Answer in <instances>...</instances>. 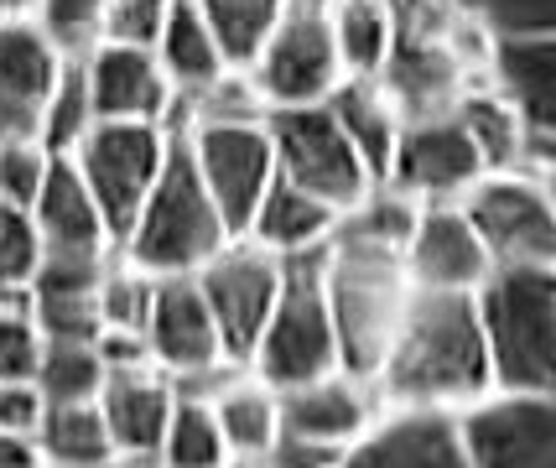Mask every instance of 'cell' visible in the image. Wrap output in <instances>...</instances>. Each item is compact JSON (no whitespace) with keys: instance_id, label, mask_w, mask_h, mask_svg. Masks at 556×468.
Wrapping results in <instances>:
<instances>
[{"instance_id":"3","label":"cell","mask_w":556,"mask_h":468,"mask_svg":"<svg viewBox=\"0 0 556 468\" xmlns=\"http://www.w3.org/2000/svg\"><path fill=\"white\" fill-rule=\"evenodd\" d=\"M406 266L401 250L369 245L354 235H333L328 255H323V307L339 339V370L375 380L380 359H386L395 322L406 313Z\"/></svg>"},{"instance_id":"7","label":"cell","mask_w":556,"mask_h":468,"mask_svg":"<svg viewBox=\"0 0 556 468\" xmlns=\"http://www.w3.org/2000/svg\"><path fill=\"white\" fill-rule=\"evenodd\" d=\"M266 136L276 156V177L296 182L302 193L323 198L328 208H354L375 177L364 167L354 141L343 136L328 104H296V110H266Z\"/></svg>"},{"instance_id":"43","label":"cell","mask_w":556,"mask_h":468,"mask_svg":"<svg viewBox=\"0 0 556 468\" xmlns=\"http://www.w3.org/2000/svg\"><path fill=\"white\" fill-rule=\"evenodd\" d=\"M37 0H0V22H31Z\"/></svg>"},{"instance_id":"2","label":"cell","mask_w":556,"mask_h":468,"mask_svg":"<svg viewBox=\"0 0 556 468\" xmlns=\"http://www.w3.org/2000/svg\"><path fill=\"white\" fill-rule=\"evenodd\" d=\"M473 318L494 391L556 395V266H489Z\"/></svg>"},{"instance_id":"28","label":"cell","mask_w":556,"mask_h":468,"mask_svg":"<svg viewBox=\"0 0 556 468\" xmlns=\"http://www.w3.org/2000/svg\"><path fill=\"white\" fill-rule=\"evenodd\" d=\"M328 26H333L343 78H380L390 48H395L390 0H339L328 11Z\"/></svg>"},{"instance_id":"36","label":"cell","mask_w":556,"mask_h":468,"mask_svg":"<svg viewBox=\"0 0 556 468\" xmlns=\"http://www.w3.org/2000/svg\"><path fill=\"white\" fill-rule=\"evenodd\" d=\"M37 266H42V235L31 214L16 203H0V292H26Z\"/></svg>"},{"instance_id":"1","label":"cell","mask_w":556,"mask_h":468,"mask_svg":"<svg viewBox=\"0 0 556 468\" xmlns=\"http://www.w3.org/2000/svg\"><path fill=\"white\" fill-rule=\"evenodd\" d=\"M369 385H380L390 406H447V412L494 391L484 333L473 318V292L412 287L395 339Z\"/></svg>"},{"instance_id":"17","label":"cell","mask_w":556,"mask_h":468,"mask_svg":"<svg viewBox=\"0 0 556 468\" xmlns=\"http://www.w3.org/2000/svg\"><path fill=\"white\" fill-rule=\"evenodd\" d=\"M479 74L520 115L535 147L556 151V31H546V37H484Z\"/></svg>"},{"instance_id":"35","label":"cell","mask_w":556,"mask_h":468,"mask_svg":"<svg viewBox=\"0 0 556 468\" xmlns=\"http://www.w3.org/2000/svg\"><path fill=\"white\" fill-rule=\"evenodd\" d=\"M104 5H110V0H37L31 22H37V31H42L63 58H84V52L99 42Z\"/></svg>"},{"instance_id":"25","label":"cell","mask_w":556,"mask_h":468,"mask_svg":"<svg viewBox=\"0 0 556 468\" xmlns=\"http://www.w3.org/2000/svg\"><path fill=\"white\" fill-rule=\"evenodd\" d=\"M328 110L343 125V136L354 141V151L364 156L369 177L386 182L390 151H395V136H401V110L390 104L380 78H343L333 89V99H328Z\"/></svg>"},{"instance_id":"22","label":"cell","mask_w":556,"mask_h":468,"mask_svg":"<svg viewBox=\"0 0 556 468\" xmlns=\"http://www.w3.org/2000/svg\"><path fill=\"white\" fill-rule=\"evenodd\" d=\"M26 214H31L37 235H42V250H94V255L115 250L110 229L99 219V203L89 198L84 177L73 173L68 156L48 162V177H42L37 198L26 203Z\"/></svg>"},{"instance_id":"44","label":"cell","mask_w":556,"mask_h":468,"mask_svg":"<svg viewBox=\"0 0 556 468\" xmlns=\"http://www.w3.org/2000/svg\"><path fill=\"white\" fill-rule=\"evenodd\" d=\"M104 468H162L156 458H115V464H104Z\"/></svg>"},{"instance_id":"41","label":"cell","mask_w":556,"mask_h":468,"mask_svg":"<svg viewBox=\"0 0 556 468\" xmlns=\"http://www.w3.org/2000/svg\"><path fill=\"white\" fill-rule=\"evenodd\" d=\"M42 395L31 380H0V432H37Z\"/></svg>"},{"instance_id":"27","label":"cell","mask_w":556,"mask_h":468,"mask_svg":"<svg viewBox=\"0 0 556 468\" xmlns=\"http://www.w3.org/2000/svg\"><path fill=\"white\" fill-rule=\"evenodd\" d=\"M208 412L218 421V438L229 447V458H244V464H261L281 432V417H276V391L255 375H235L224 391L208 401Z\"/></svg>"},{"instance_id":"8","label":"cell","mask_w":556,"mask_h":468,"mask_svg":"<svg viewBox=\"0 0 556 468\" xmlns=\"http://www.w3.org/2000/svg\"><path fill=\"white\" fill-rule=\"evenodd\" d=\"M458 208L473 224L489 266H556L552 177L484 173L458 198Z\"/></svg>"},{"instance_id":"23","label":"cell","mask_w":556,"mask_h":468,"mask_svg":"<svg viewBox=\"0 0 556 468\" xmlns=\"http://www.w3.org/2000/svg\"><path fill=\"white\" fill-rule=\"evenodd\" d=\"M339 208H328L323 198L302 193L287 177H270V188L261 193L255 214L244 224V240H255L261 250H270L276 261L281 255H302V250H323L339 235Z\"/></svg>"},{"instance_id":"30","label":"cell","mask_w":556,"mask_h":468,"mask_svg":"<svg viewBox=\"0 0 556 468\" xmlns=\"http://www.w3.org/2000/svg\"><path fill=\"white\" fill-rule=\"evenodd\" d=\"M31 385L42 395V406H78V401H99L104 385V359H99L94 339H42Z\"/></svg>"},{"instance_id":"42","label":"cell","mask_w":556,"mask_h":468,"mask_svg":"<svg viewBox=\"0 0 556 468\" xmlns=\"http://www.w3.org/2000/svg\"><path fill=\"white\" fill-rule=\"evenodd\" d=\"M0 468H42L31 432H0Z\"/></svg>"},{"instance_id":"37","label":"cell","mask_w":556,"mask_h":468,"mask_svg":"<svg viewBox=\"0 0 556 468\" xmlns=\"http://www.w3.org/2000/svg\"><path fill=\"white\" fill-rule=\"evenodd\" d=\"M42 354V333L26 313V292L11 302V292H0V380H31Z\"/></svg>"},{"instance_id":"19","label":"cell","mask_w":556,"mask_h":468,"mask_svg":"<svg viewBox=\"0 0 556 468\" xmlns=\"http://www.w3.org/2000/svg\"><path fill=\"white\" fill-rule=\"evenodd\" d=\"M63 52L37 22H0V141H37Z\"/></svg>"},{"instance_id":"39","label":"cell","mask_w":556,"mask_h":468,"mask_svg":"<svg viewBox=\"0 0 556 468\" xmlns=\"http://www.w3.org/2000/svg\"><path fill=\"white\" fill-rule=\"evenodd\" d=\"M167 5L172 0H110V5H104V26H99V42L151 48L162 22H167Z\"/></svg>"},{"instance_id":"15","label":"cell","mask_w":556,"mask_h":468,"mask_svg":"<svg viewBox=\"0 0 556 468\" xmlns=\"http://www.w3.org/2000/svg\"><path fill=\"white\" fill-rule=\"evenodd\" d=\"M339 468H468L458 412L447 406H390L343 447Z\"/></svg>"},{"instance_id":"6","label":"cell","mask_w":556,"mask_h":468,"mask_svg":"<svg viewBox=\"0 0 556 468\" xmlns=\"http://www.w3.org/2000/svg\"><path fill=\"white\" fill-rule=\"evenodd\" d=\"M172 151V136L162 125H130V121H94L84 130V141L68 151L73 173L84 177L89 198L99 203V219L110 229V240L121 245L125 229L136 224L151 182L162 173Z\"/></svg>"},{"instance_id":"12","label":"cell","mask_w":556,"mask_h":468,"mask_svg":"<svg viewBox=\"0 0 556 468\" xmlns=\"http://www.w3.org/2000/svg\"><path fill=\"white\" fill-rule=\"evenodd\" d=\"M188 162H193L198 182L208 188L214 208L224 214L229 235H244V224L255 214L261 193L276 177V156H270L266 121H229V125H193L182 136Z\"/></svg>"},{"instance_id":"31","label":"cell","mask_w":556,"mask_h":468,"mask_svg":"<svg viewBox=\"0 0 556 468\" xmlns=\"http://www.w3.org/2000/svg\"><path fill=\"white\" fill-rule=\"evenodd\" d=\"M156 464L162 468H229L235 464L224 438H218V421L208 412V401H188V395L172 401L167 432L156 443Z\"/></svg>"},{"instance_id":"18","label":"cell","mask_w":556,"mask_h":468,"mask_svg":"<svg viewBox=\"0 0 556 468\" xmlns=\"http://www.w3.org/2000/svg\"><path fill=\"white\" fill-rule=\"evenodd\" d=\"M401 266L412 287L427 292H473L489 271V255L473 235V224L463 219L458 203H421L412 235L401 245Z\"/></svg>"},{"instance_id":"16","label":"cell","mask_w":556,"mask_h":468,"mask_svg":"<svg viewBox=\"0 0 556 468\" xmlns=\"http://www.w3.org/2000/svg\"><path fill=\"white\" fill-rule=\"evenodd\" d=\"M146 349H151V365L167 380L229 365V354L218 344L214 313H208L193 276H156L151 313H146Z\"/></svg>"},{"instance_id":"11","label":"cell","mask_w":556,"mask_h":468,"mask_svg":"<svg viewBox=\"0 0 556 468\" xmlns=\"http://www.w3.org/2000/svg\"><path fill=\"white\" fill-rule=\"evenodd\" d=\"M193 281L208 302V313H214L218 344L229 354V365H244L261 328H266L270 307H276V296H281V261L240 235L218 250L203 271H193Z\"/></svg>"},{"instance_id":"10","label":"cell","mask_w":556,"mask_h":468,"mask_svg":"<svg viewBox=\"0 0 556 468\" xmlns=\"http://www.w3.org/2000/svg\"><path fill=\"white\" fill-rule=\"evenodd\" d=\"M468 468H556V395L489 391L458 406Z\"/></svg>"},{"instance_id":"40","label":"cell","mask_w":556,"mask_h":468,"mask_svg":"<svg viewBox=\"0 0 556 468\" xmlns=\"http://www.w3.org/2000/svg\"><path fill=\"white\" fill-rule=\"evenodd\" d=\"M343 447L328 443H307V438H291V432H276L270 453L261 458V468H339Z\"/></svg>"},{"instance_id":"33","label":"cell","mask_w":556,"mask_h":468,"mask_svg":"<svg viewBox=\"0 0 556 468\" xmlns=\"http://www.w3.org/2000/svg\"><path fill=\"white\" fill-rule=\"evenodd\" d=\"M151 292L156 276L136 271L130 261H110L104 281H99V328H121V333H146V313H151Z\"/></svg>"},{"instance_id":"29","label":"cell","mask_w":556,"mask_h":468,"mask_svg":"<svg viewBox=\"0 0 556 468\" xmlns=\"http://www.w3.org/2000/svg\"><path fill=\"white\" fill-rule=\"evenodd\" d=\"M193 5L198 16L208 22V31H214L224 63L240 68V74L261 58L266 37L287 16V0H193Z\"/></svg>"},{"instance_id":"21","label":"cell","mask_w":556,"mask_h":468,"mask_svg":"<svg viewBox=\"0 0 556 468\" xmlns=\"http://www.w3.org/2000/svg\"><path fill=\"white\" fill-rule=\"evenodd\" d=\"M172 380L156 365L146 370H110L99 385V417L110 427V443L121 458H156V443L172 417Z\"/></svg>"},{"instance_id":"13","label":"cell","mask_w":556,"mask_h":468,"mask_svg":"<svg viewBox=\"0 0 556 468\" xmlns=\"http://www.w3.org/2000/svg\"><path fill=\"white\" fill-rule=\"evenodd\" d=\"M84 78H89V99H94V121H130V125H162L177 136V115H182V136H188V94L172 89L151 48H121V42H94L84 52Z\"/></svg>"},{"instance_id":"24","label":"cell","mask_w":556,"mask_h":468,"mask_svg":"<svg viewBox=\"0 0 556 468\" xmlns=\"http://www.w3.org/2000/svg\"><path fill=\"white\" fill-rule=\"evenodd\" d=\"M151 52H156V63H162V74L172 78L177 94H198V89H208L214 78L229 74V63H224V52H218L214 31H208V22L198 16L193 0H172L167 22L156 31Z\"/></svg>"},{"instance_id":"9","label":"cell","mask_w":556,"mask_h":468,"mask_svg":"<svg viewBox=\"0 0 556 468\" xmlns=\"http://www.w3.org/2000/svg\"><path fill=\"white\" fill-rule=\"evenodd\" d=\"M266 110H296V104H328L343 84V63L333 48V26L323 11H291L276 22L261 58L244 68Z\"/></svg>"},{"instance_id":"20","label":"cell","mask_w":556,"mask_h":468,"mask_svg":"<svg viewBox=\"0 0 556 468\" xmlns=\"http://www.w3.org/2000/svg\"><path fill=\"white\" fill-rule=\"evenodd\" d=\"M276 417H281V432H291V438L328 443V447H349L364 427L375 421L369 380L333 370V375H323V380H307V385L276 391Z\"/></svg>"},{"instance_id":"5","label":"cell","mask_w":556,"mask_h":468,"mask_svg":"<svg viewBox=\"0 0 556 468\" xmlns=\"http://www.w3.org/2000/svg\"><path fill=\"white\" fill-rule=\"evenodd\" d=\"M323 255L328 245L281 255V296L244 359V370L266 380L270 391H291V385H307V380L339 370V339L323 307Z\"/></svg>"},{"instance_id":"26","label":"cell","mask_w":556,"mask_h":468,"mask_svg":"<svg viewBox=\"0 0 556 468\" xmlns=\"http://www.w3.org/2000/svg\"><path fill=\"white\" fill-rule=\"evenodd\" d=\"M37 458L42 468H104L121 453L110 443V427L99 417V401H78V406H42L37 417Z\"/></svg>"},{"instance_id":"4","label":"cell","mask_w":556,"mask_h":468,"mask_svg":"<svg viewBox=\"0 0 556 468\" xmlns=\"http://www.w3.org/2000/svg\"><path fill=\"white\" fill-rule=\"evenodd\" d=\"M229 240H240V235H229L224 214L214 208L208 188L198 182L193 162H188L182 136H172L167 162H162V173L151 182L136 224L125 229V240L115 245V255L146 276H193Z\"/></svg>"},{"instance_id":"38","label":"cell","mask_w":556,"mask_h":468,"mask_svg":"<svg viewBox=\"0 0 556 468\" xmlns=\"http://www.w3.org/2000/svg\"><path fill=\"white\" fill-rule=\"evenodd\" d=\"M48 162L52 151L42 141H0V203L26 208L48 177Z\"/></svg>"},{"instance_id":"32","label":"cell","mask_w":556,"mask_h":468,"mask_svg":"<svg viewBox=\"0 0 556 468\" xmlns=\"http://www.w3.org/2000/svg\"><path fill=\"white\" fill-rule=\"evenodd\" d=\"M94 125V99H89V78H84V58H63V74L52 84L48 115H42V130L37 141L52 151V156H68L84 130Z\"/></svg>"},{"instance_id":"14","label":"cell","mask_w":556,"mask_h":468,"mask_svg":"<svg viewBox=\"0 0 556 468\" xmlns=\"http://www.w3.org/2000/svg\"><path fill=\"white\" fill-rule=\"evenodd\" d=\"M484 177V162L468 141L458 115H421V121H401L395 151H390L386 182L401 188L416 203H458L473 182Z\"/></svg>"},{"instance_id":"34","label":"cell","mask_w":556,"mask_h":468,"mask_svg":"<svg viewBox=\"0 0 556 468\" xmlns=\"http://www.w3.org/2000/svg\"><path fill=\"white\" fill-rule=\"evenodd\" d=\"M484 37H546L556 31V0H453Z\"/></svg>"}]
</instances>
